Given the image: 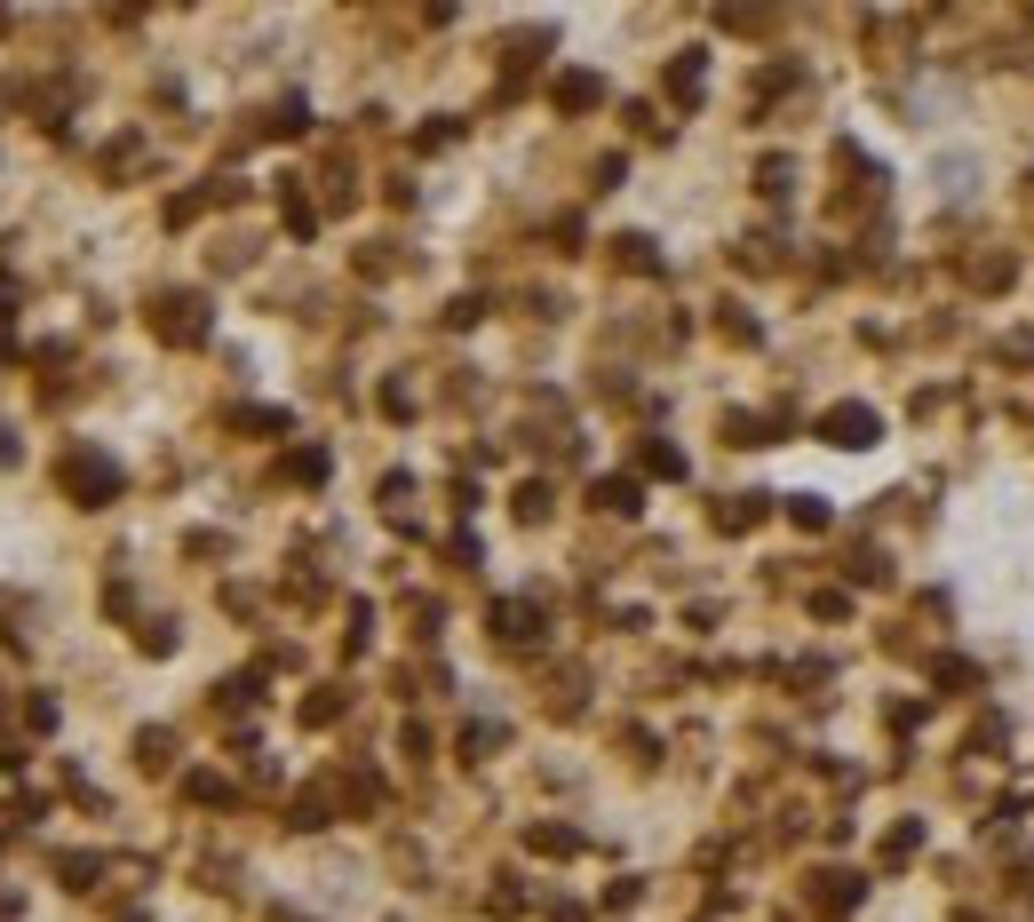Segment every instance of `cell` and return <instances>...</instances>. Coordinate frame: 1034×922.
<instances>
[{
	"label": "cell",
	"instance_id": "obj_1",
	"mask_svg": "<svg viewBox=\"0 0 1034 922\" xmlns=\"http://www.w3.org/2000/svg\"><path fill=\"white\" fill-rule=\"evenodd\" d=\"M64 486L88 493V501H112V493H120V469H112L104 454H73V462H64Z\"/></svg>",
	"mask_w": 1034,
	"mask_h": 922
},
{
	"label": "cell",
	"instance_id": "obj_2",
	"mask_svg": "<svg viewBox=\"0 0 1034 922\" xmlns=\"http://www.w3.org/2000/svg\"><path fill=\"white\" fill-rule=\"evenodd\" d=\"M827 437H836V446H867V437H876V414H867V406H836V414H827Z\"/></svg>",
	"mask_w": 1034,
	"mask_h": 922
},
{
	"label": "cell",
	"instance_id": "obj_3",
	"mask_svg": "<svg viewBox=\"0 0 1034 922\" xmlns=\"http://www.w3.org/2000/svg\"><path fill=\"white\" fill-rule=\"evenodd\" d=\"M159 334H168V343H199V302H191V295L159 302Z\"/></svg>",
	"mask_w": 1034,
	"mask_h": 922
},
{
	"label": "cell",
	"instance_id": "obj_4",
	"mask_svg": "<svg viewBox=\"0 0 1034 922\" xmlns=\"http://www.w3.org/2000/svg\"><path fill=\"white\" fill-rule=\"evenodd\" d=\"M597 501H605V509H621V518H629V509H637V486H629V477H613V486H597Z\"/></svg>",
	"mask_w": 1034,
	"mask_h": 922
}]
</instances>
